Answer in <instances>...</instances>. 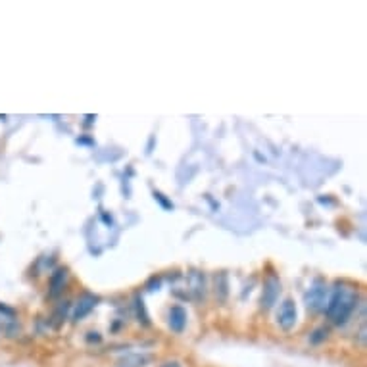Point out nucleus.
Returning a JSON list of instances; mask_svg holds the SVG:
<instances>
[{
    "mask_svg": "<svg viewBox=\"0 0 367 367\" xmlns=\"http://www.w3.org/2000/svg\"><path fill=\"white\" fill-rule=\"evenodd\" d=\"M160 367H183L179 361H165L164 366H160Z\"/></svg>",
    "mask_w": 367,
    "mask_h": 367,
    "instance_id": "1a4fd4ad",
    "label": "nucleus"
},
{
    "mask_svg": "<svg viewBox=\"0 0 367 367\" xmlns=\"http://www.w3.org/2000/svg\"><path fill=\"white\" fill-rule=\"evenodd\" d=\"M279 292H281V283H279L275 277L267 279L266 286H264V294H262V308L264 310H269L273 308V304L277 302Z\"/></svg>",
    "mask_w": 367,
    "mask_h": 367,
    "instance_id": "20e7f679",
    "label": "nucleus"
},
{
    "mask_svg": "<svg viewBox=\"0 0 367 367\" xmlns=\"http://www.w3.org/2000/svg\"><path fill=\"white\" fill-rule=\"evenodd\" d=\"M66 281H68V269H63V267H60V269H56V272L52 273L51 277V296L56 298L60 292H62V289L66 286Z\"/></svg>",
    "mask_w": 367,
    "mask_h": 367,
    "instance_id": "0eeeda50",
    "label": "nucleus"
},
{
    "mask_svg": "<svg viewBox=\"0 0 367 367\" xmlns=\"http://www.w3.org/2000/svg\"><path fill=\"white\" fill-rule=\"evenodd\" d=\"M167 323H170V329L173 333H183L187 327V311L181 306H173L167 316Z\"/></svg>",
    "mask_w": 367,
    "mask_h": 367,
    "instance_id": "423d86ee",
    "label": "nucleus"
},
{
    "mask_svg": "<svg viewBox=\"0 0 367 367\" xmlns=\"http://www.w3.org/2000/svg\"><path fill=\"white\" fill-rule=\"evenodd\" d=\"M356 306H358V289L341 283L329 292L325 314L335 325H344L356 310Z\"/></svg>",
    "mask_w": 367,
    "mask_h": 367,
    "instance_id": "f257e3e1",
    "label": "nucleus"
},
{
    "mask_svg": "<svg viewBox=\"0 0 367 367\" xmlns=\"http://www.w3.org/2000/svg\"><path fill=\"white\" fill-rule=\"evenodd\" d=\"M96 302H98V298L93 296V294H83L79 300H77L76 308H73V321H79L83 319L85 316H89L91 311L95 310Z\"/></svg>",
    "mask_w": 367,
    "mask_h": 367,
    "instance_id": "39448f33",
    "label": "nucleus"
},
{
    "mask_svg": "<svg viewBox=\"0 0 367 367\" xmlns=\"http://www.w3.org/2000/svg\"><path fill=\"white\" fill-rule=\"evenodd\" d=\"M0 325H2V319H0Z\"/></svg>",
    "mask_w": 367,
    "mask_h": 367,
    "instance_id": "9d476101",
    "label": "nucleus"
},
{
    "mask_svg": "<svg viewBox=\"0 0 367 367\" xmlns=\"http://www.w3.org/2000/svg\"><path fill=\"white\" fill-rule=\"evenodd\" d=\"M314 335H316V336H311V342H314V344H317V342H321L323 338H327L329 331H327V329H317Z\"/></svg>",
    "mask_w": 367,
    "mask_h": 367,
    "instance_id": "6e6552de",
    "label": "nucleus"
},
{
    "mask_svg": "<svg viewBox=\"0 0 367 367\" xmlns=\"http://www.w3.org/2000/svg\"><path fill=\"white\" fill-rule=\"evenodd\" d=\"M329 286L325 285L323 281H316L311 289L306 292V306H308V310L311 311H321L325 310V306H327V300H329Z\"/></svg>",
    "mask_w": 367,
    "mask_h": 367,
    "instance_id": "f03ea898",
    "label": "nucleus"
},
{
    "mask_svg": "<svg viewBox=\"0 0 367 367\" xmlns=\"http://www.w3.org/2000/svg\"><path fill=\"white\" fill-rule=\"evenodd\" d=\"M296 319H298L296 304L292 302L291 298H286L285 302L279 306V311H277L279 327H281L283 331H291L292 327L296 325Z\"/></svg>",
    "mask_w": 367,
    "mask_h": 367,
    "instance_id": "7ed1b4c3",
    "label": "nucleus"
}]
</instances>
